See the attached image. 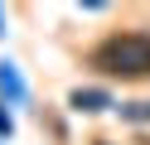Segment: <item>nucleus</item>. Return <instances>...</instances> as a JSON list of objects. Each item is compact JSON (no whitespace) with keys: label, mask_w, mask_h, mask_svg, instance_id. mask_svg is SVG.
Returning <instances> with one entry per match:
<instances>
[{"label":"nucleus","mask_w":150,"mask_h":145,"mask_svg":"<svg viewBox=\"0 0 150 145\" xmlns=\"http://www.w3.org/2000/svg\"><path fill=\"white\" fill-rule=\"evenodd\" d=\"M92 68L121 82L150 77V34H111L92 48Z\"/></svg>","instance_id":"nucleus-1"},{"label":"nucleus","mask_w":150,"mask_h":145,"mask_svg":"<svg viewBox=\"0 0 150 145\" xmlns=\"http://www.w3.org/2000/svg\"><path fill=\"white\" fill-rule=\"evenodd\" d=\"M68 102L78 106V111H107V106H111V97H107V92H97V87H78Z\"/></svg>","instance_id":"nucleus-2"},{"label":"nucleus","mask_w":150,"mask_h":145,"mask_svg":"<svg viewBox=\"0 0 150 145\" xmlns=\"http://www.w3.org/2000/svg\"><path fill=\"white\" fill-rule=\"evenodd\" d=\"M0 87L10 97H20V82H15V73H10V63H0Z\"/></svg>","instance_id":"nucleus-3"},{"label":"nucleus","mask_w":150,"mask_h":145,"mask_svg":"<svg viewBox=\"0 0 150 145\" xmlns=\"http://www.w3.org/2000/svg\"><path fill=\"white\" fill-rule=\"evenodd\" d=\"M126 116H131V121H150V102H131Z\"/></svg>","instance_id":"nucleus-4"},{"label":"nucleus","mask_w":150,"mask_h":145,"mask_svg":"<svg viewBox=\"0 0 150 145\" xmlns=\"http://www.w3.org/2000/svg\"><path fill=\"white\" fill-rule=\"evenodd\" d=\"M0 131H5V135H10V116H5V111H0Z\"/></svg>","instance_id":"nucleus-5"},{"label":"nucleus","mask_w":150,"mask_h":145,"mask_svg":"<svg viewBox=\"0 0 150 145\" xmlns=\"http://www.w3.org/2000/svg\"><path fill=\"white\" fill-rule=\"evenodd\" d=\"M97 145H107V140H97Z\"/></svg>","instance_id":"nucleus-6"}]
</instances>
